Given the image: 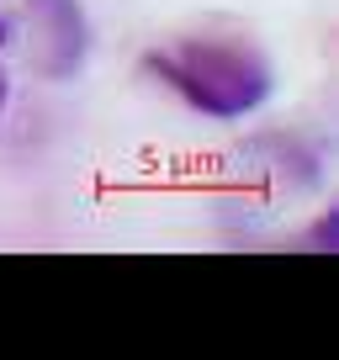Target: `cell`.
<instances>
[{"label":"cell","mask_w":339,"mask_h":360,"mask_svg":"<svg viewBox=\"0 0 339 360\" xmlns=\"http://www.w3.org/2000/svg\"><path fill=\"white\" fill-rule=\"evenodd\" d=\"M148 75H159L191 112L238 122L271 101V64L265 53L228 37H181V43L148 48Z\"/></svg>","instance_id":"obj_1"},{"label":"cell","mask_w":339,"mask_h":360,"mask_svg":"<svg viewBox=\"0 0 339 360\" xmlns=\"http://www.w3.org/2000/svg\"><path fill=\"white\" fill-rule=\"evenodd\" d=\"M27 11H32V58H37V75H48V79L79 75L85 53H91L85 6H79V0H27Z\"/></svg>","instance_id":"obj_2"},{"label":"cell","mask_w":339,"mask_h":360,"mask_svg":"<svg viewBox=\"0 0 339 360\" xmlns=\"http://www.w3.org/2000/svg\"><path fill=\"white\" fill-rule=\"evenodd\" d=\"M6 43H11V27H6V16H0V48H6Z\"/></svg>","instance_id":"obj_5"},{"label":"cell","mask_w":339,"mask_h":360,"mask_svg":"<svg viewBox=\"0 0 339 360\" xmlns=\"http://www.w3.org/2000/svg\"><path fill=\"white\" fill-rule=\"evenodd\" d=\"M302 249H339V207L324 217V223L313 228V233L302 238Z\"/></svg>","instance_id":"obj_3"},{"label":"cell","mask_w":339,"mask_h":360,"mask_svg":"<svg viewBox=\"0 0 339 360\" xmlns=\"http://www.w3.org/2000/svg\"><path fill=\"white\" fill-rule=\"evenodd\" d=\"M6 101H11V75H6V64H0V117H6Z\"/></svg>","instance_id":"obj_4"}]
</instances>
